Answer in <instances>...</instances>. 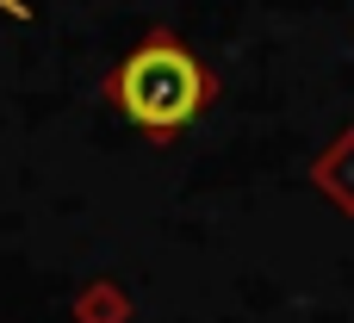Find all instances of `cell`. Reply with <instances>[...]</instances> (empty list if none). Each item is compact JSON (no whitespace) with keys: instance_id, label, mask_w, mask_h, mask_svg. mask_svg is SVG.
<instances>
[{"instance_id":"6da1fadb","label":"cell","mask_w":354,"mask_h":323,"mask_svg":"<svg viewBox=\"0 0 354 323\" xmlns=\"http://www.w3.org/2000/svg\"><path fill=\"white\" fill-rule=\"evenodd\" d=\"M106 100L143 131V137H180L205 100H212V68L174 37V31H149L106 81Z\"/></svg>"},{"instance_id":"7a4b0ae2","label":"cell","mask_w":354,"mask_h":323,"mask_svg":"<svg viewBox=\"0 0 354 323\" xmlns=\"http://www.w3.org/2000/svg\"><path fill=\"white\" fill-rule=\"evenodd\" d=\"M0 6H6V12H12V19H25V6H19V0H0Z\"/></svg>"}]
</instances>
